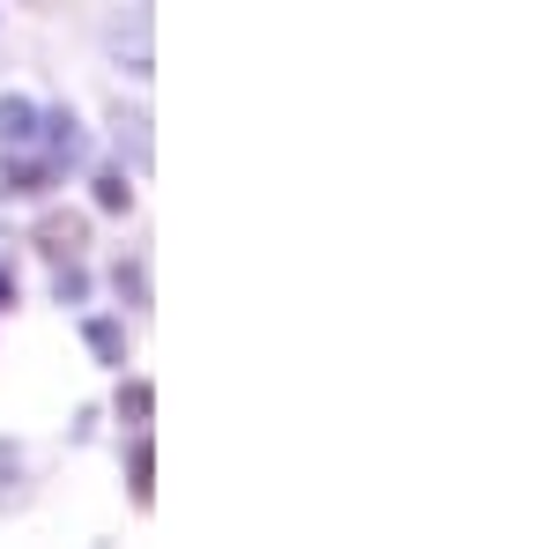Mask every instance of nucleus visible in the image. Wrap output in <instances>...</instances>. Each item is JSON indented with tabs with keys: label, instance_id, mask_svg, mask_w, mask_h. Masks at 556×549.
Returning a JSON list of instances; mask_svg holds the SVG:
<instances>
[{
	"label": "nucleus",
	"instance_id": "obj_8",
	"mask_svg": "<svg viewBox=\"0 0 556 549\" xmlns=\"http://www.w3.org/2000/svg\"><path fill=\"white\" fill-rule=\"evenodd\" d=\"M119 483H127L134 512L156 506V438L149 431H119Z\"/></svg>",
	"mask_w": 556,
	"mask_h": 549
},
{
	"label": "nucleus",
	"instance_id": "obj_4",
	"mask_svg": "<svg viewBox=\"0 0 556 549\" xmlns=\"http://www.w3.org/2000/svg\"><path fill=\"white\" fill-rule=\"evenodd\" d=\"M75 335H83V349L97 357V372H127V357H134V320L127 312L83 304V312H75Z\"/></svg>",
	"mask_w": 556,
	"mask_h": 549
},
{
	"label": "nucleus",
	"instance_id": "obj_2",
	"mask_svg": "<svg viewBox=\"0 0 556 549\" xmlns=\"http://www.w3.org/2000/svg\"><path fill=\"white\" fill-rule=\"evenodd\" d=\"M38 149H45L60 171H67V178H83V164L97 157V134H89V120L67 104V97H45V112H38Z\"/></svg>",
	"mask_w": 556,
	"mask_h": 549
},
{
	"label": "nucleus",
	"instance_id": "obj_3",
	"mask_svg": "<svg viewBox=\"0 0 556 549\" xmlns=\"http://www.w3.org/2000/svg\"><path fill=\"white\" fill-rule=\"evenodd\" d=\"M30 246H38L45 260H75V253L97 246V223H89V209H60V194H52V201H38Z\"/></svg>",
	"mask_w": 556,
	"mask_h": 549
},
{
	"label": "nucleus",
	"instance_id": "obj_10",
	"mask_svg": "<svg viewBox=\"0 0 556 549\" xmlns=\"http://www.w3.org/2000/svg\"><path fill=\"white\" fill-rule=\"evenodd\" d=\"M45 297H52L60 312H83V304H97V267H89V253L52 260V275H45Z\"/></svg>",
	"mask_w": 556,
	"mask_h": 549
},
{
	"label": "nucleus",
	"instance_id": "obj_15",
	"mask_svg": "<svg viewBox=\"0 0 556 549\" xmlns=\"http://www.w3.org/2000/svg\"><path fill=\"white\" fill-rule=\"evenodd\" d=\"M23 304V283H15V260H0V320Z\"/></svg>",
	"mask_w": 556,
	"mask_h": 549
},
{
	"label": "nucleus",
	"instance_id": "obj_12",
	"mask_svg": "<svg viewBox=\"0 0 556 549\" xmlns=\"http://www.w3.org/2000/svg\"><path fill=\"white\" fill-rule=\"evenodd\" d=\"M112 423H119V431H149V423H156V386L141 379V372H112Z\"/></svg>",
	"mask_w": 556,
	"mask_h": 549
},
{
	"label": "nucleus",
	"instance_id": "obj_16",
	"mask_svg": "<svg viewBox=\"0 0 556 549\" xmlns=\"http://www.w3.org/2000/svg\"><path fill=\"white\" fill-rule=\"evenodd\" d=\"M23 8H45V0H23Z\"/></svg>",
	"mask_w": 556,
	"mask_h": 549
},
{
	"label": "nucleus",
	"instance_id": "obj_6",
	"mask_svg": "<svg viewBox=\"0 0 556 549\" xmlns=\"http://www.w3.org/2000/svg\"><path fill=\"white\" fill-rule=\"evenodd\" d=\"M83 178H89V215H112V223H119V215H134V201H141V178H134L119 157H112V164H97V157H89Z\"/></svg>",
	"mask_w": 556,
	"mask_h": 549
},
{
	"label": "nucleus",
	"instance_id": "obj_11",
	"mask_svg": "<svg viewBox=\"0 0 556 549\" xmlns=\"http://www.w3.org/2000/svg\"><path fill=\"white\" fill-rule=\"evenodd\" d=\"M38 112H45V97L0 89V149H38Z\"/></svg>",
	"mask_w": 556,
	"mask_h": 549
},
{
	"label": "nucleus",
	"instance_id": "obj_14",
	"mask_svg": "<svg viewBox=\"0 0 556 549\" xmlns=\"http://www.w3.org/2000/svg\"><path fill=\"white\" fill-rule=\"evenodd\" d=\"M97 423H104V409H97V401H83V409H75V423H67V446H75V453H83V446H97Z\"/></svg>",
	"mask_w": 556,
	"mask_h": 549
},
{
	"label": "nucleus",
	"instance_id": "obj_7",
	"mask_svg": "<svg viewBox=\"0 0 556 549\" xmlns=\"http://www.w3.org/2000/svg\"><path fill=\"white\" fill-rule=\"evenodd\" d=\"M104 60H112L127 83H149V75H156V52H149V15H134V30H127V15H112V23H104Z\"/></svg>",
	"mask_w": 556,
	"mask_h": 549
},
{
	"label": "nucleus",
	"instance_id": "obj_5",
	"mask_svg": "<svg viewBox=\"0 0 556 549\" xmlns=\"http://www.w3.org/2000/svg\"><path fill=\"white\" fill-rule=\"evenodd\" d=\"M104 127H112V157H119L134 178H149V164H156V141H149V104H127V97H112Z\"/></svg>",
	"mask_w": 556,
	"mask_h": 549
},
{
	"label": "nucleus",
	"instance_id": "obj_1",
	"mask_svg": "<svg viewBox=\"0 0 556 549\" xmlns=\"http://www.w3.org/2000/svg\"><path fill=\"white\" fill-rule=\"evenodd\" d=\"M60 186H75L45 149H0V209H38Z\"/></svg>",
	"mask_w": 556,
	"mask_h": 549
},
{
	"label": "nucleus",
	"instance_id": "obj_13",
	"mask_svg": "<svg viewBox=\"0 0 556 549\" xmlns=\"http://www.w3.org/2000/svg\"><path fill=\"white\" fill-rule=\"evenodd\" d=\"M30 506V446L15 431H0V512Z\"/></svg>",
	"mask_w": 556,
	"mask_h": 549
},
{
	"label": "nucleus",
	"instance_id": "obj_9",
	"mask_svg": "<svg viewBox=\"0 0 556 549\" xmlns=\"http://www.w3.org/2000/svg\"><path fill=\"white\" fill-rule=\"evenodd\" d=\"M104 290L119 297V312L127 320H149V304H156V283H149V253H119L104 267Z\"/></svg>",
	"mask_w": 556,
	"mask_h": 549
}]
</instances>
